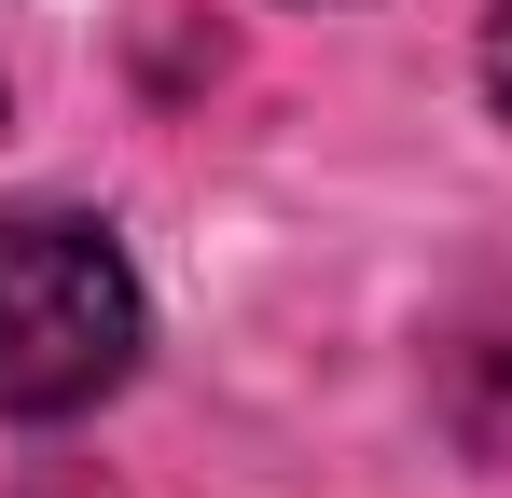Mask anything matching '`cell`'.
Segmentation results:
<instances>
[{
	"mask_svg": "<svg viewBox=\"0 0 512 498\" xmlns=\"http://www.w3.org/2000/svg\"><path fill=\"white\" fill-rule=\"evenodd\" d=\"M139 374V263L84 208H0V415H84Z\"/></svg>",
	"mask_w": 512,
	"mask_h": 498,
	"instance_id": "1",
	"label": "cell"
},
{
	"mask_svg": "<svg viewBox=\"0 0 512 498\" xmlns=\"http://www.w3.org/2000/svg\"><path fill=\"white\" fill-rule=\"evenodd\" d=\"M485 83H499V111H512V0H499V28H485Z\"/></svg>",
	"mask_w": 512,
	"mask_h": 498,
	"instance_id": "2",
	"label": "cell"
},
{
	"mask_svg": "<svg viewBox=\"0 0 512 498\" xmlns=\"http://www.w3.org/2000/svg\"><path fill=\"white\" fill-rule=\"evenodd\" d=\"M0 111H14V97H0Z\"/></svg>",
	"mask_w": 512,
	"mask_h": 498,
	"instance_id": "3",
	"label": "cell"
}]
</instances>
